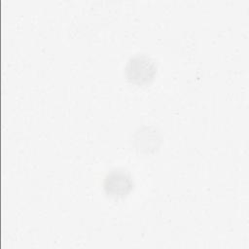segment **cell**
Masks as SVG:
<instances>
[{"mask_svg":"<svg viewBox=\"0 0 249 249\" xmlns=\"http://www.w3.org/2000/svg\"><path fill=\"white\" fill-rule=\"evenodd\" d=\"M157 71L156 61L143 53L131 56L124 67V75L127 81L136 85L150 83L155 78Z\"/></svg>","mask_w":249,"mask_h":249,"instance_id":"1","label":"cell"},{"mask_svg":"<svg viewBox=\"0 0 249 249\" xmlns=\"http://www.w3.org/2000/svg\"><path fill=\"white\" fill-rule=\"evenodd\" d=\"M134 188L131 175L124 169H113L103 180L104 192L112 197H124Z\"/></svg>","mask_w":249,"mask_h":249,"instance_id":"2","label":"cell"}]
</instances>
